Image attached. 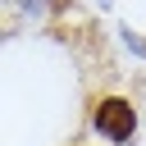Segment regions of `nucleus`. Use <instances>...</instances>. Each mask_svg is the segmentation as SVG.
Instances as JSON below:
<instances>
[{
	"label": "nucleus",
	"mask_w": 146,
	"mask_h": 146,
	"mask_svg": "<svg viewBox=\"0 0 146 146\" xmlns=\"http://www.w3.org/2000/svg\"><path fill=\"white\" fill-rule=\"evenodd\" d=\"M23 5H27V9H36V5H41V0H23Z\"/></svg>",
	"instance_id": "f03ea898"
},
{
	"label": "nucleus",
	"mask_w": 146,
	"mask_h": 146,
	"mask_svg": "<svg viewBox=\"0 0 146 146\" xmlns=\"http://www.w3.org/2000/svg\"><path fill=\"white\" fill-rule=\"evenodd\" d=\"M96 128H100L110 141H128L132 128H137V114H132L128 100H105V105L96 110Z\"/></svg>",
	"instance_id": "f257e3e1"
}]
</instances>
